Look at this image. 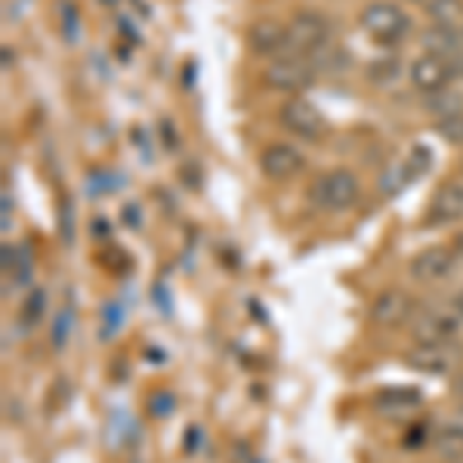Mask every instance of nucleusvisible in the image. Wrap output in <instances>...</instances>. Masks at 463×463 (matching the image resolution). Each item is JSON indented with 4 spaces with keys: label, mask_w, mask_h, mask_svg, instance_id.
<instances>
[{
    "label": "nucleus",
    "mask_w": 463,
    "mask_h": 463,
    "mask_svg": "<svg viewBox=\"0 0 463 463\" xmlns=\"http://www.w3.org/2000/svg\"><path fill=\"white\" fill-rule=\"evenodd\" d=\"M427 111L432 118H439V121H445V118H451V115H460V111H463V96L454 93V90H439V93H430L427 96Z\"/></svg>",
    "instance_id": "aec40b11"
},
{
    "label": "nucleus",
    "mask_w": 463,
    "mask_h": 463,
    "mask_svg": "<svg viewBox=\"0 0 463 463\" xmlns=\"http://www.w3.org/2000/svg\"><path fill=\"white\" fill-rule=\"evenodd\" d=\"M374 405L383 417H408L423 408V395L420 390H408V386H390V390L377 392Z\"/></svg>",
    "instance_id": "4468645a"
},
{
    "label": "nucleus",
    "mask_w": 463,
    "mask_h": 463,
    "mask_svg": "<svg viewBox=\"0 0 463 463\" xmlns=\"http://www.w3.org/2000/svg\"><path fill=\"white\" fill-rule=\"evenodd\" d=\"M253 53H263V56H281V50L288 47V25L275 19H260L250 25L248 34Z\"/></svg>",
    "instance_id": "2eb2a0df"
},
{
    "label": "nucleus",
    "mask_w": 463,
    "mask_h": 463,
    "mask_svg": "<svg viewBox=\"0 0 463 463\" xmlns=\"http://www.w3.org/2000/svg\"><path fill=\"white\" fill-rule=\"evenodd\" d=\"M454 263H458L454 248H427L411 260V275L420 285H439L454 272Z\"/></svg>",
    "instance_id": "9d476101"
},
{
    "label": "nucleus",
    "mask_w": 463,
    "mask_h": 463,
    "mask_svg": "<svg viewBox=\"0 0 463 463\" xmlns=\"http://www.w3.org/2000/svg\"><path fill=\"white\" fill-rule=\"evenodd\" d=\"M458 220H463V183L448 179V183L439 185V192L430 201L427 222H432V226H448V222H458Z\"/></svg>",
    "instance_id": "9b49d317"
},
{
    "label": "nucleus",
    "mask_w": 463,
    "mask_h": 463,
    "mask_svg": "<svg viewBox=\"0 0 463 463\" xmlns=\"http://www.w3.org/2000/svg\"><path fill=\"white\" fill-rule=\"evenodd\" d=\"M124 220L130 222V226H139V211H133V204H130V207L124 211Z\"/></svg>",
    "instance_id": "c756f323"
},
{
    "label": "nucleus",
    "mask_w": 463,
    "mask_h": 463,
    "mask_svg": "<svg viewBox=\"0 0 463 463\" xmlns=\"http://www.w3.org/2000/svg\"><path fill=\"white\" fill-rule=\"evenodd\" d=\"M59 222H62L65 244H71L74 241V207H71V201H65L62 204V211H59Z\"/></svg>",
    "instance_id": "cd10ccee"
},
{
    "label": "nucleus",
    "mask_w": 463,
    "mask_h": 463,
    "mask_svg": "<svg viewBox=\"0 0 463 463\" xmlns=\"http://www.w3.org/2000/svg\"><path fill=\"white\" fill-rule=\"evenodd\" d=\"M458 331H460L458 312L439 309V306L417 312V318L411 321V334H414L417 343H454Z\"/></svg>",
    "instance_id": "423d86ee"
},
{
    "label": "nucleus",
    "mask_w": 463,
    "mask_h": 463,
    "mask_svg": "<svg viewBox=\"0 0 463 463\" xmlns=\"http://www.w3.org/2000/svg\"><path fill=\"white\" fill-rule=\"evenodd\" d=\"M460 32H463V25H460Z\"/></svg>",
    "instance_id": "72a5a7b5"
},
{
    "label": "nucleus",
    "mask_w": 463,
    "mask_h": 463,
    "mask_svg": "<svg viewBox=\"0 0 463 463\" xmlns=\"http://www.w3.org/2000/svg\"><path fill=\"white\" fill-rule=\"evenodd\" d=\"M59 10H62V34L74 43V41H78V32H80L78 10H74V4H62Z\"/></svg>",
    "instance_id": "a878e982"
},
{
    "label": "nucleus",
    "mask_w": 463,
    "mask_h": 463,
    "mask_svg": "<svg viewBox=\"0 0 463 463\" xmlns=\"http://www.w3.org/2000/svg\"><path fill=\"white\" fill-rule=\"evenodd\" d=\"M454 253H458V257H463V232L458 238H454Z\"/></svg>",
    "instance_id": "7c9ffc66"
},
{
    "label": "nucleus",
    "mask_w": 463,
    "mask_h": 463,
    "mask_svg": "<svg viewBox=\"0 0 463 463\" xmlns=\"http://www.w3.org/2000/svg\"><path fill=\"white\" fill-rule=\"evenodd\" d=\"M358 198V176L353 170H331L321 174L312 185V201L321 211H349Z\"/></svg>",
    "instance_id": "f257e3e1"
},
{
    "label": "nucleus",
    "mask_w": 463,
    "mask_h": 463,
    "mask_svg": "<svg viewBox=\"0 0 463 463\" xmlns=\"http://www.w3.org/2000/svg\"><path fill=\"white\" fill-rule=\"evenodd\" d=\"M331 41V22L318 10H300L288 22V47L297 53H318Z\"/></svg>",
    "instance_id": "7ed1b4c3"
},
{
    "label": "nucleus",
    "mask_w": 463,
    "mask_h": 463,
    "mask_svg": "<svg viewBox=\"0 0 463 463\" xmlns=\"http://www.w3.org/2000/svg\"><path fill=\"white\" fill-rule=\"evenodd\" d=\"M260 167H263V174L272 179H290L303 170V155L288 143H272L263 148V155H260Z\"/></svg>",
    "instance_id": "ddd939ff"
},
{
    "label": "nucleus",
    "mask_w": 463,
    "mask_h": 463,
    "mask_svg": "<svg viewBox=\"0 0 463 463\" xmlns=\"http://www.w3.org/2000/svg\"><path fill=\"white\" fill-rule=\"evenodd\" d=\"M124 325V306L121 303H109L106 309H102V337H115L118 331H121Z\"/></svg>",
    "instance_id": "b1692460"
},
{
    "label": "nucleus",
    "mask_w": 463,
    "mask_h": 463,
    "mask_svg": "<svg viewBox=\"0 0 463 463\" xmlns=\"http://www.w3.org/2000/svg\"><path fill=\"white\" fill-rule=\"evenodd\" d=\"M430 167H432V152L427 146H414L405 161L392 164V167L380 176V185H377L380 195H386V198L399 195L402 189H408V185L414 183V179H420Z\"/></svg>",
    "instance_id": "39448f33"
},
{
    "label": "nucleus",
    "mask_w": 463,
    "mask_h": 463,
    "mask_svg": "<svg viewBox=\"0 0 463 463\" xmlns=\"http://www.w3.org/2000/svg\"><path fill=\"white\" fill-rule=\"evenodd\" d=\"M458 346L454 343H417V349H411L405 355V364L423 374H448L458 364Z\"/></svg>",
    "instance_id": "6e6552de"
},
{
    "label": "nucleus",
    "mask_w": 463,
    "mask_h": 463,
    "mask_svg": "<svg viewBox=\"0 0 463 463\" xmlns=\"http://www.w3.org/2000/svg\"><path fill=\"white\" fill-rule=\"evenodd\" d=\"M362 28L380 43H399L411 32V19L395 4H368L362 10Z\"/></svg>",
    "instance_id": "f03ea898"
},
{
    "label": "nucleus",
    "mask_w": 463,
    "mask_h": 463,
    "mask_svg": "<svg viewBox=\"0 0 463 463\" xmlns=\"http://www.w3.org/2000/svg\"><path fill=\"white\" fill-rule=\"evenodd\" d=\"M408 4H430V0H408Z\"/></svg>",
    "instance_id": "473e14b6"
},
{
    "label": "nucleus",
    "mask_w": 463,
    "mask_h": 463,
    "mask_svg": "<svg viewBox=\"0 0 463 463\" xmlns=\"http://www.w3.org/2000/svg\"><path fill=\"white\" fill-rule=\"evenodd\" d=\"M174 408H176V399L170 392L152 395V414L155 417H170V414H174Z\"/></svg>",
    "instance_id": "bb28decb"
},
{
    "label": "nucleus",
    "mask_w": 463,
    "mask_h": 463,
    "mask_svg": "<svg viewBox=\"0 0 463 463\" xmlns=\"http://www.w3.org/2000/svg\"><path fill=\"white\" fill-rule=\"evenodd\" d=\"M411 316H414V300L405 290H383L374 300V306H371V318L380 327H399Z\"/></svg>",
    "instance_id": "f8f14e48"
},
{
    "label": "nucleus",
    "mask_w": 463,
    "mask_h": 463,
    "mask_svg": "<svg viewBox=\"0 0 463 463\" xmlns=\"http://www.w3.org/2000/svg\"><path fill=\"white\" fill-rule=\"evenodd\" d=\"M439 137H442L445 143L463 146V111L460 115L445 118V121H439Z\"/></svg>",
    "instance_id": "393cba45"
},
{
    "label": "nucleus",
    "mask_w": 463,
    "mask_h": 463,
    "mask_svg": "<svg viewBox=\"0 0 463 463\" xmlns=\"http://www.w3.org/2000/svg\"><path fill=\"white\" fill-rule=\"evenodd\" d=\"M74 321H78V309L71 303H65L59 309V316L53 318V331H50V343H53L56 353H62L71 340V331H74Z\"/></svg>",
    "instance_id": "412c9836"
},
{
    "label": "nucleus",
    "mask_w": 463,
    "mask_h": 463,
    "mask_svg": "<svg viewBox=\"0 0 463 463\" xmlns=\"http://www.w3.org/2000/svg\"><path fill=\"white\" fill-rule=\"evenodd\" d=\"M423 47L430 50L432 56L442 59H458V53L463 50V32L460 28H432V32L423 34Z\"/></svg>",
    "instance_id": "dca6fc26"
},
{
    "label": "nucleus",
    "mask_w": 463,
    "mask_h": 463,
    "mask_svg": "<svg viewBox=\"0 0 463 463\" xmlns=\"http://www.w3.org/2000/svg\"><path fill=\"white\" fill-rule=\"evenodd\" d=\"M4 272L13 275L19 288H25L34 275V263H32V248L22 244V248H4Z\"/></svg>",
    "instance_id": "a211bd4d"
},
{
    "label": "nucleus",
    "mask_w": 463,
    "mask_h": 463,
    "mask_svg": "<svg viewBox=\"0 0 463 463\" xmlns=\"http://www.w3.org/2000/svg\"><path fill=\"white\" fill-rule=\"evenodd\" d=\"M427 16L439 28H458V22L463 25V0H430Z\"/></svg>",
    "instance_id": "6ab92c4d"
},
{
    "label": "nucleus",
    "mask_w": 463,
    "mask_h": 463,
    "mask_svg": "<svg viewBox=\"0 0 463 463\" xmlns=\"http://www.w3.org/2000/svg\"><path fill=\"white\" fill-rule=\"evenodd\" d=\"M402 74V62L395 56H383V59H374L368 65V80L377 87H392Z\"/></svg>",
    "instance_id": "4be33fe9"
},
{
    "label": "nucleus",
    "mask_w": 463,
    "mask_h": 463,
    "mask_svg": "<svg viewBox=\"0 0 463 463\" xmlns=\"http://www.w3.org/2000/svg\"><path fill=\"white\" fill-rule=\"evenodd\" d=\"M263 80L266 87L281 90V93H300V90L312 87V80H316V65L300 56H275L269 62Z\"/></svg>",
    "instance_id": "20e7f679"
},
{
    "label": "nucleus",
    "mask_w": 463,
    "mask_h": 463,
    "mask_svg": "<svg viewBox=\"0 0 463 463\" xmlns=\"http://www.w3.org/2000/svg\"><path fill=\"white\" fill-rule=\"evenodd\" d=\"M454 78V65L442 56L423 53L411 62V84H414L420 93H439V90H448Z\"/></svg>",
    "instance_id": "1a4fd4ad"
},
{
    "label": "nucleus",
    "mask_w": 463,
    "mask_h": 463,
    "mask_svg": "<svg viewBox=\"0 0 463 463\" xmlns=\"http://www.w3.org/2000/svg\"><path fill=\"white\" fill-rule=\"evenodd\" d=\"M454 312H458V316H463V290L458 294V300H454Z\"/></svg>",
    "instance_id": "2f4dec72"
},
{
    "label": "nucleus",
    "mask_w": 463,
    "mask_h": 463,
    "mask_svg": "<svg viewBox=\"0 0 463 463\" xmlns=\"http://www.w3.org/2000/svg\"><path fill=\"white\" fill-rule=\"evenodd\" d=\"M43 312H47V294H43V290H32L25 306H22V325L34 327L37 321L43 318Z\"/></svg>",
    "instance_id": "5701e85b"
},
{
    "label": "nucleus",
    "mask_w": 463,
    "mask_h": 463,
    "mask_svg": "<svg viewBox=\"0 0 463 463\" xmlns=\"http://www.w3.org/2000/svg\"><path fill=\"white\" fill-rule=\"evenodd\" d=\"M281 124L303 139H321L327 130V118L309 99H290L281 106Z\"/></svg>",
    "instance_id": "0eeeda50"
},
{
    "label": "nucleus",
    "mask_w": 463,
    "mask_h": 463,
    "mask_svg": "<svg viewBox=\"0 0 463 463\" xmlns=\"http://www.w3.org/2000/svg\"><path fill=\"white\" fill-rule=\"evenodd\" d=\"M432 448L436 454L448 463H460L463 460V427L460 423H448V427H439L432 432Z\"/></svg>",
    "instance_id": "f3484780"
},
{
    "label": "nucleus",
    "mask_w": 463,
    "mask_h": 463,
    "mask_svg": "<svg viewBox=\"0 0 463 463\" xmlns=\"http://www.w3.org/2000/svg\"><path fill=\"white\" fill-rule=\"evenodd\" d=\"M10 213H13V201L10 195H4V232H10Z\"/></svg>",
    "instance_id": "c85d7f7f"
}]
</instances>
